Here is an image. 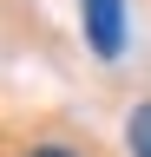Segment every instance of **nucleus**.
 <instances>
[{
  "mask_svg": "<svg viewBox=\"0 0 151 157\" xmlns=\"http://www.w3.org/2000/svg\"><path fill=\"white\" fill-rule=\"evenodd\" d=\"M85 7V39L99 59H118L125 52V0H79Z\"/></svg>",
  "mask_w": 151,
  "mask_h": 157,
  "instance_id": "1",
  "label": "nucleus"
},
{
  "mask_svg": "<svg viewBox=\"0 0 151 157\" xmlns=\"http://www.w3.org/2000/svg\"><path fill=\"white\" fill-rule=\"evenodd\" d=\"M125 144H131V157H151V98L125 118Z\"/></svg>",
  "mask_w": 151,
  "mask_h": 157,
  "instance_id": "2",
  "label": "nucleus"
},
{
  "mask_svg": "<svg viewBox=\"0 0 151 157\" xmlns=\"http://www.w3.org/2000/svg\"><path fill=\"white\" fill-rule=\"evenodd\" d=\"M26 157H72V151H59V144H46V151H26Z\"/></svg>",
  "mask_w": 151,
  "mask_h": 157,
  "instance_id": "3",
  "label": "nucleus"
}]
</instances>
